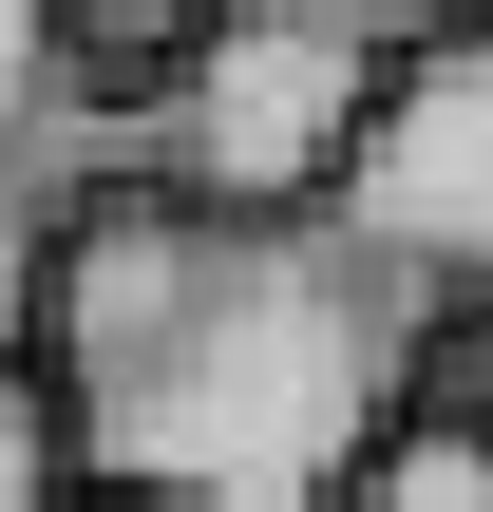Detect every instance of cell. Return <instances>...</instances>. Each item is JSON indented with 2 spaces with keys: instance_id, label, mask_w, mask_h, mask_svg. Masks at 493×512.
Here are the masks:
<instances>
[{
  "instance_id": "cell-3",
  "label": "cell",
  "mask_w": 493,
  "mask_h": 512,
  "mask_svg": "<svg viewBox=\"0 0 493 512\" xmlns=\"http://www.w3.org/2000/svg\"><path fill=\"white\" fill-rule=\"evenodd\" d=\"M342 228H361L418 304H493V19L380 76L361 171H342Z\"/></svg>"
},
{
  "instance_id": "cell-1",
  "label": "cell",
  "mask_w": 493,
  "mask_h": 512,
  "mask_svg": "<svg viewBox=\"0 0 493 512\" xmlns=\"http://www.w3.org/2000/svg\"><path fill=\"white\" fill-rule=\"evenodd\" d=\"M418 342L437 304L342 209L304 228L171 209V190L57 209L38 399L95 512H342V475L418 418Z\"/></svg>"
},
{
  "instance_id": "cell-2",
  "label": "cell",
  "mask_w": 493,
  "mask_h": 512,
  "mask_svg": "<svg viewBox=\"0 0 493 512\" xmlns=\"http://www.w3.org/2000/svg\"><path fill=\"white\" fill-rule=\"evenodd\" d=\"M361 114H380V57H361L342 19H304V0H247V19H209V38H171V57H152L133 133H114V190L304 228V209H342Z\"/></svg>"
},
{
  "instance_id": "cell-7",
  "label": "cell",
  "mask_w": 493,
  "mask_h": 512,
  "mask_svg": "<svg viewBox=\"0 0 493 512\" xmlns=\"http://www.w3.org/2000/svg\"><path fill=\"white\" fill-rule=\"evenodd\" d=\"M418 418L493 456V304H437V342H418Z\"/></svg>"
},
{
  "instance_id": "cell-10",
  "label": "cell",
  "mask_w": 493,
  "mask_h": 512,
  "mask_svg": "<svg viewBox=\"0 0 493 512\" xmlns=\"http://www.w3.org/2000/svg\"><path fill=\"white\" fill-rule=\"evenodd\" d=\"M209 19H247V0H76V38H133V57H171V38H209Z\"/></svg>"
},
{
  "instance_id": "cell-5",
  "label": "cell",
  "mask_w": 493,
  "mask_h": 512,
  "mask_svg": "<svg viewBox=\"0 0 493 512\" xmlns=\"http://www.w3.org/2000/svg\"><path fill=\"white\" fill-rule=\"evenodd\" d=\"M342 512H493V456H475V437H437V418H399V437L342 475Z\"/></svg>"
},
{
  "instance_id": "cell-9",
  "label": "cell",
  "mask_w": 493,
  "mask_h": 512,
  "mask_svg": "<svg viewBox=\"0 0 493 512\" xmlns=\"http://www.w3.org/2000/svg\"><path fill=\"white\" fill-rule=\"evenodd\" d=\"M304 19H342V38H361V57L399 76V57H437V38H475L493 0H304Z\"/></svg>"
},
{
  "instance_id": "cell-4",
  "label": "cell",
  "mask_w": 493,
  "mask_h": 512,
  "mask_svg": "<svg viewBox=\"0 0 493 512\" xmlns=\"http://www.w3.org/2000/svg\"><path fill=\"white\" fill-rule=\"evenodd\" d=\"M95 152V95H76V0H0V171H76Z\"/></svg>"
},
{
  "instance_id": "cell-8",
  "label": "cell",
  "mask_w": 493,
  "mask_h": 512,
  "mask_svg": "<svg viewBox=\"0 0 493 512\" xmlns=\"http://www.w3.org/2000/svg\"><path fill=\"white\" fill-rule=\"evenodd\" d=\"M76 494V456H57V399H38V361H0V512H57Z\"/></svg>"
},
{
  "instance_id": "cell-6",
  "label": "cell",
  "mask_w": 493,
  "mask_h": 512,
  "mask_svg": "<svg viewBox=\"0 0 493 512\" xmlns=\"http://www.w3.org/2000/svg\"><path fill=\"white\" fill-rule=\"evenodd\" d=\"M38 323H57V190L0 171V361H38Z\"/></svg>"
}]
</instances>
